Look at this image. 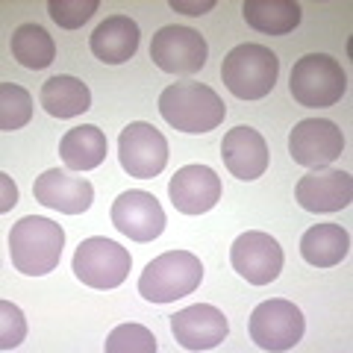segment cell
<instances>
[{
	"mask_svg": "<svg viewBox=\"0 0 353 353\" xmlns=\"http://www.w3.org/2000/svg\"><path fill=\"white\" fill-rule=\"evenodd\" d=\"M345 150V136L327 118H306L297 121L289 136V153L297 165L306 168H327Z\"/></svg>",
	"mask_w": 353,
	"mask_h": 353,
	"instance_id": "11",
	"label": "cell"
},
{
	"mask_svg": "<svg viewBox=\"0 0 353 353\" xmlns=\"http://www.w3.org/2000/svg\"><path fill=\"white\" fill-rule=\"evenodd\" d=\"M350 250V236L341 224H315L301 239V256L315 268H333Z\"/></svg>",
	"mask_w": 353,
	"mask_h": 353,
	"instance_id": "21",
	"label": "cell"
},
{
	"mask_svg": "<svg viewBox=\"0 0 353 353\" xmlns=\"http://www.w3.org/2000/svg\"><path fill=\"white\" fill-rule=\"evenodd\" d=\"M280 77L277 53L265 44H239L221 62V80L241 101H262Z\"/></svg>",
	"mask_w": 353,
	"mask_h": 353,
	"instance_id": "3",
	"label": "cell"
},
{
	"mask_svg": "<svg viewBox=\"0 0 353 353\" xmlns=\"http://www.w3.org/2000/svg\"><path fill=\"white\" fill-rule=\"evenodd\" d=\"M165 224H168L165 209L150 192L132 189L118 194V201L112 203V227L132 241H141V245L153 241L157 236H162Z\"/></svg>",
	"mask_w": 353,
	"mask_h": 353,
	"instance_id": "12",
	"label": "cell"
},
{
	"mask_svg": "<svg viewBox=\"0 0 353 353\" xmlns=\"http://www.w3.org/2000/svg\"><path fill=\"white\" fill-rule=\"evenodd\" d=\"M301 3L294 0H245L241 15L253 27L265 32V36H285L301 24Z\"/></svg>",
	"mask_w": 353,
	"mask_h": 353,
	"instance_id": "22",
	"label": "cell"
},
{
	"mask_svg": "<svg viewBox=\"0 0 353 353\" xmlns=\"http://www.w3.org/2000/svg\"><path fill=\"white\" fill-rule=\"evenodd\" d=\"M32 118V97L24 85L18 83H3L0 85V130L12 132L30 124Z\"/></svg>",
	"mask_w": 353,
	"mask_h": 353,
	"instance_id": "24",
	"label": "cell"
},
{
	"mask_svg": "<svg viewBox=\"0 0 353 353\" xmlns=\"http://www.w3.org/2000/svg\"><path fill=\"white\" fill-rule=\"evenodd\" d=\"M159 112L174 130L201 136L224 124L227 106L206 83H171L159 94Z\"/></svg>",
	"mask_w": 353,
	"mask_h": 353,
	"instance_id": "2",
	"label": "cell"
},
{
	"mask_svg": "<svg viewBox=\"0 0 353 353\" xmlns=\"http://www.w3.org/2000/svg\"><path fill=\"white\" fill-rule=\"evenodd\" d=\"M106 353H157V336L141 324H121L106 336Z\"/></svg>",
	"mask_w": 353,
	"mask_h": 353,
	"instance_id": "25",
	"label": "cell"
},
{
	"mask_svg": "<svg viewBox=\"0 0 353 353\" xmlns=\"http://www.w3.org/2000/svg\"><path fill=\"white\" fill-rule=\"evenodd\" d=\"M132 256L127 248H121L118 241L103 239V236H92L83 239L80 248L74 253V274L77 280L88 289H118L127 280Z\"/></svg>",
	"mask_w": 353,
	"mask_h": 353,
	"instance_id": "6",
	"label": "cell"
},
{
	"mask_svg": "<svg viewBox=\"0 0 353 353\" xmlns=\"http://www.w3.org/2000/svg\"><path fill=\"white\" fill-rule=\"evenodd\" d=\"M118 159L130 176L153 180L168 165V141L153 124L132 121L118 136Z\"/></svg>",
	"mask_w": 353,
	"mask_h": 353,
	"instance_id": "8",
	"label": "cell"
},
{
	"mask_svg": "<svg viewBox=\"0 0 353 353\" xmlns=\"http://www.w3.org/2000/svg\"><path fill=\"white\" fill-rule=\"evenodd\" d=\"M139 24L130 15H109L103 24L92 32V53L106 65H124L139 50Z\"/></svg>",
	"mask_w": 353,
	"mask_h": 353,
	"instance_id": "18",
	"label": "cell"
},
{
	"mask_svg": "<svg viewBox=\"0 0 353 353\" xmlns=\"http://www.w3.org/2000/svg\"><path fill=\"white\" fill-rule=\"evenodd\" d=\"M0 185H3V201H0V209H3V212H9V209L18 203V189H15V183L9 180L6 174H0Z\"/></svg>",
	"mask_w": 353,
	"mask_h": 353,
	"instance_id": "29",
	"label": "cell"
},
{
	"mask_svg": "<svg viewBox=\"0 0 353 353\" xmlns=\"http://www.w3.org/2000/svg\"><path fill=\"white\" fill-rule=\"evenodd\" d=\"M289 92L301 106L327 109L341 101L347 92V74L341 71L339 59L327 53H306L294 62L289 77Z\"/></svg>",
	"mask_w": 353,
	"mask_h": 353,
	"instance_id": "5",
	"label": "cell"
},
{
	"mask_svg": "<svg viewBox=\"0 0 353 353\" xmlns=\"http://www.w3.org/2000/svg\"><path fill=\"white\" fill-rule=\"evenodd\" d=\"M174 12H185V15H206L215 9V0H201V3H189V0H171Z\"/></svg>",
	"mask_w": 353,
	"mask_h": 353,
	"instance_id": "28",
	"label": "cell"
},
{
	"mask_svg": "<svg viewBox=\"0 0 353 353\" xmlns=\"http://www.w3.org/2000/svg\"><path fill=\"white\" fill-rule=\"evenodd\" d=\"M250 339L256 341V347L262 350H292L297 341L303 339V312L297 309L292 301H283V297H274V301H265L250 312Z\"/></svg>",
	"mask_w": 353,
	"mask_h": 353,
	"instance_id": "7",
	"label": "cell"
},
{
	"mask_svg": "<svg viewBox=\"0 0 353 353\" xmlns=\"http://www.w3.org/2000/svg\"><path fill=\"white\" fill-rule=\"evenodd\" d=\"M106 150H109L106 132L94 124L74 127V130L65 132L62 141H59V157L65 162V168H71V171L97 168V165L106 159Z\"/></svg>",
	"mask_w": 353,
	"mask_h": 353,
	"instance_id": "19",
	"label": "cell"
},
{
	"mask_svg": "<svg viewBox=\"0 0 353 353\" xmlns=\"http://www.w3.org/2000/svg\"><path fill=\"white\" fill-rule=\"evenodd\" d=\"M206 39L192 27H162L150 41V59L165 74H197L206 65Z\"/></svg>",
	"mask_w": 353,
	"mask_h": 353,
	"instance_id": "9",
	"label": "cell"
},
{
	"mask_svg": "<svg viewBox=\"0 0 353 353\" xmlns=\"http://www.w3.org/2000/svg\"><path fill=\"white\" fill-rule=\"evenodd\" d=\"M12 57L18 59V65H24L30 71H41L57 59V44H53L50 32L39 27V24H21L12 32Z\"/></svg>",
	"mask_w": 353,
	"mask_h": 353,
	"instance_id": "23",
	"label": "cell"
},
{
	"mask_svg": "<svg viewBox=\"0 0 353 353\" xmlns=\"http://www.w3.org/2000/svg\"><path fill=\"white\" fill-rule=\"evenodd\" d=\"M230 262H233V271L250 285H268L283 271V248L274 236L248 230L230 248Z\"/></svg>",
	"mask_w": 353,
	"mask_h": 353,
	"instance_id": "10",
	"label": "cell"
},
{
	"mask_svg": "<svg viewBox=\"0 0 353 353\" xmlns=\"http://www.w3.org/2000/svg\"><path fill=\"white\" fill-rule=\"evenodd\" d=\"M32 197H36L41 206L57 209V212L80 215L92 206L94 189L88 180H83V176H71L68 171L50 168L41 176H36V183H32Z\"/></svg>",
	"mask_w": 353,
	"mask_h": 353,
	"instance_id": "16",
	"label": "cell"
},
{
	"mask_svg": "<svg viewBox=\"0 0 353 353\" xmlns=\"http://www.w3.org/2000/svg\"><path fill=\"white\" fill-rule=\"evenodd\" d=\"M65 248V230L50 218L27 215L9 233V256L15 271L27 277H44L59 265Z\"/></svg>",
	"mask_w": 353,
	"mask_h": 353,
	"instance_id": "1",
	"label": "cell"
},
{
	"mask_svg": "<svg viewBox=\"0 0 353 353\" xmlns=\"http://www.w3.org/2000/svg\"><path fill=\"white\" fill-rule=\"evenodd\" d=\"M0 347L3 350H12L18 347L21 341H24L27 336V321H24V312L15 306V303H9L3 301L0 303Z\"/></svg>",
	"mask_w": 353,
	"mask_h": 353,
	"instance_id": "27",
	"label": "cell"
},
{
	"mask_svg": "<svg viewBox=\"0 0 353 353\" xmlns=\"http://www.w3.org/2000/svg\"><path fill=\"white\" fill-rule=\"evenodd\" d=\"M221 159H224L227 171L239 176V180H259L268 168V145L253 127H236L230 130L224 141H221Z\"/></svg>",
	"mask_w": 353,
	"mask_h": 353,
	"instance_id": "17",
	"label": "cell"
},
{
	"mask_svg": "<svg viewBox=\"0 0 353 353\" xmlns=\"http://www.w3.org/2000/svg\"><path fill=\"white\" fill-rule=\"evenodd\" d=\"M168 197L176 212L203 215L221 201V176L209 165H185L171 176Z\"/></svg>",
	"mask_w": 353,
	"mask_h": 353,
	"instance_id": "14",
	"label": "cell"
},
{
	"mask_svg": "<svg viewBox=\"0 0 353 353\" xmlns=\"http://www.w3.org/2000/svg\"><path fill=\"white\" fill-rule=\"evenodd\" d=\"M171 333L185 350H212L227 339L230 324L224 312L212 303H194L171 318Z\"/></svg>",
	"mask_w": 353,
	"mask_h": 353,
	"instance_id": "13",
	"label": "cell"
},
{
	"mask_svg": "<svg viewBox=\"0 0 353 353\" xmlns=\"http://www.w3.org/2000/svg\"><path fill=\"white\" fill-rule=\"evenodd\" d=\"M294 197L306 212H339L353 201V176L336 168H312L297 180Z\"/></svg>",
	"mask_w": 353,
	"mask_h": 353,
	"instance_id": "15",
	"label": "cell"
},
{
	"mask_svg": "<svg viewBox=\"0 0 353 353\" xmlns=\"http://www.w3.org/2000/svg\"><path fill=\"white\" fill-rule=\"evenodd\" d=\"M203 280V265L189 250H168L148 262L139 277V294L150 303H174L192 294Z\"/></svg>",
	"mask_w": 353,
	"mask_h": 353,
	"instance_id": "4",
	"label": "cell"
},
{
	"mask_svg": "<svg viewBox=\"0 0 353 353\" xmlns=\"http://www.w3.org/2000/svg\"><path fill=\"white\" fill-rule=\"evenodd\" d=\"M97 6H101L97 0H50L48 12H50V18L57 21L59 27L77 30V27H83L85 21L97 12Z\"/></svg>",
	"mask_w": 353,
	"mask_h": 353,
	"instance_id": "26",
	"label": "cell"
},
{
	"mask_svg": "<svg viewBox=\"0 0 353 353\" xmlns=\"http://www.w3.org/2000/svg\"><path fill=\"white\" fill-rule=\"evenodd\" d=\"M39 101L44 106V112L53 118H74V115H83L92 109V92H88V85L83 80H77V77L59 74V77H50V80L41 85Z\"/></svg>",
	"mask_w": 353,
	"mask_h": 353,
	"instance_id": "20",
	"label": "cell"
}]
</instances>
